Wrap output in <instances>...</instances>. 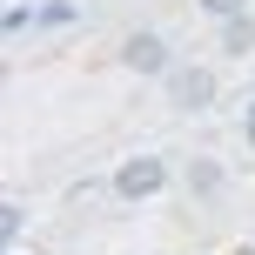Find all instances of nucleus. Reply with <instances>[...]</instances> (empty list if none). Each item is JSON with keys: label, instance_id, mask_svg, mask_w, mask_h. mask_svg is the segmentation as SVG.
I'll list each match as a JSON object with an SVG mask.
<instances>
[{"label": "nucleus", "instance_id": "20e7f679", "mask_svg": "<svg viewBox=\"0 0 255 255\" xmlns=\"http://www.w3.org/2000/svg\"><path fill=\"white\" fill-rule=\"evenodd\" d=\"M222 181H229V175H222V161H208V154H195V161H188V195L215 202V195H222Z\"/></svg>", "mask_w": 255, "mask_h": 255}, {"label": "nucleus", "instance_id": "39448f33", "mask_svg": "<svg viewBox=\"0 0 255 255\" xmlns=\"http://www.w3.org/2000/svg\"><path fill=\"white\" fill-rule=\"evenodd\" d=\"M222 47H229V54H249V47H255V20H249V13L222 20Z\"/></svg>", "mask_w": 255, "mask_h": 255}, {"label": "nucleus", "instance_id": "7ed1b4c3", "mask_svg": "<svg viewBox=\"0 0 255 255\" xmlns=\"http://www.w3.org/2000/svg\"><path fill=\"white\" fill-rule=\"evenodd\" d=\"M121 67H134V74H175L161 34H128V40H121Z\"/></svg>", "mask_w": 255, "mask_h": 255}, {"label": "nucleus", "instance_id": "f257e3e1", "mask_svg": "<svg viewBox=\"0 0 255 255\" xmlns=\"http://www.w3.org/2000/svg\"><path fill=\"white\" fill-rule=\"evenodd\" d=\"M161 188H168V161L161 154H134V161L115 168V195L121 202H148V195H161Z\"/></svg>", "mask_w": 255, "mask_h": 255}, {"label": "nucleus", "instance_id": "423d86ee", "mask_svg": "<svg viewBox=\"0 0 255 255\" xmlns=\"http://www.w3.org/2000/svg\"><path fill=\"white\" fill-rule=\"evenodd\" d=\"M208 13H215V20H235V13H249V0H202Z\"/></svg>", "mask_w": 255, "mask_h": 255}, {"label": "nucleus", "instance_id": "f03ea898", "mask_svg": "<svg viewBox=\"0 0 255 255\" xmlns=\"http://www.w3.org/2000/svg\"><path fill=\"white\" fill-rule=\"evenodd\" d=\"M168 101L188 108V115H202V108L215 101V74H208V67H175V74H168Z\"/></svg>", "mask_w": 255, "mask_h": 255}]
</instances>
